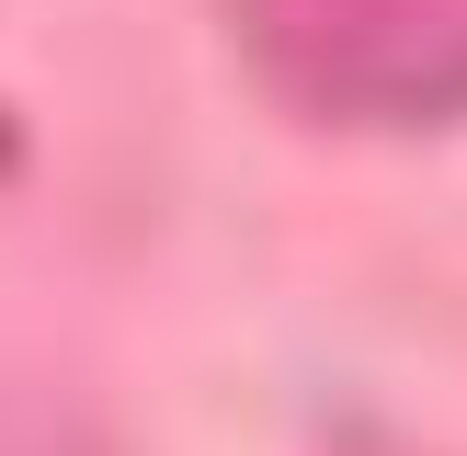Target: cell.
I'll return each instance as SVG.
<instances>
[{
  "label": "cell",
  "mask_w": 467,
  "mask_h": 456,
  "mask_svg": "<svg viewBox=\"0 0 467 456\" xmlns=\"http://www.w3.org/2000/svg\"><path fill=\"white\" fill-rule=\"evenodd\" d=\"M251 46L285 80V103L331 114V126H445V114H467V23H445V12L285 0Z\"/></svg>",
  "instance_id": "6da1fadb"
},
{
  "label": "cell",
  "mask_w": 467,
  "mask_h": 456,
  "mask_svg": "<svg viewBox=\"0 0 467 456\" xmlns=\"http://www.w3.org/2000/svg\"><path fill=\"white\" fill-rule=\"evenodd\" d=\"M331 456H433V445H400V433H377V422H342Z\"/></svg>",
  "instance_id": "7a4b0ae2"
}]
</instances>
